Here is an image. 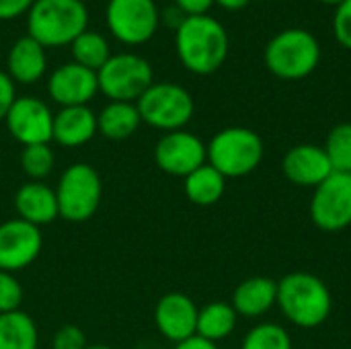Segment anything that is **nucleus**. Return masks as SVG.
Wrapping results in <instances>:
<instances>
[{"mask_svg":"<svg viewBox=\"0 0 351 349\" xmlns=\"http://www.w3.org/2000/svg\"><path fill=\"white\" fill-rule=\"evenodd\" d=\"M177 58L185 70L197 76L214 74L228 58L230 39L224 25L210 14L185 16L175 29Z\"/></svg>","mask_w":351,"mask_h":349,"instance_id":"1","label":"nucleus"},{"mask_svg":"<svg viewBox=\"0 0 351 349\" xmlns=\"http://www.w3.org/2000/svg\"><path fill=\"white\" fill-rule=\"evenodd\" d=\"M282 315L300 329L321 327L333 309L329 286L315 274L292 272L278 282V302Z\"/></svg>","mask_w":351,"mask_h":349,"instance_id":"2","label":"nucleus"},{"mask_svg":"<svg viewBox=\"0 0 351 349\" xmlns=\"http://www.w3.org/2000/svg\"><path fill=\"white\" fill-rule=\"evenodd\" d=\"M88 27L82 0H35L27 12V35L49 47H66Z\"/></svg>","mask_w":351,"mask_h":349,"instance_id":"3","label":"nucleus"},{"mask_svg":"<svg viewBox=\"0 0 351 349\" xmlns=\"http://www.w3.org/2000/svg\"><path fill=\"white\" fill-rule=\"evenodd\" d=\"M263 62L280 80H302L319 68L321 43L311 31L290 27L267 41Z\"/></svg>","mask_w":351,"mask_h":349,"instance_id":"4","label":"nucleus"},{"mask_svg":"<svg viewBox=\"0 0 351 349\" xmlns=\"http://www.w3.org/2000/svg\"><path fill=\"white\" fill-rule=\"evenodd\" d=\"M263 140L261 136L243 125H230L214 134L208 144V165H212L226 179L247 177L263 160Z\"/></svg>","mask_w":351,"mask_h":349,"instance_id":"5","label":"nucleus"},{"mask_svg":"<svg viewBox=\"0 0 351 349\" xmlns=\"http://www.w3.org/2000/svg\"><path fill=\"white\" fill-rule=\"evenodd\" d=\"M136 107L142 123H148L165 134L185 130L195 113L191 93L177 82H154L136 101Z\"/></svg>","mask_w":351,"mask_h":349,"instance_id":"6","label":"nucleus"},{"mask_svg":"<svg viewBox=\"0 0 351 349\" xmlns=\"http://www.w3.org/2000/svg\"><path fill=\"white\" fill-rule=\"evenodd\" d=\"M60 218L68 222H86L90 220L103 197V183L101 175L88 163H74L70 165L56 187Z\"/></svg>","mask_w":351,"mask_h":349,"instance_id":"7","label":"nucleus"},{"mask_svg":"<svg viewBox=\"0 0 351 349\" xmlns=\"http://www.w3.org/2000/svg\"><path fill=\"white\" fill-rule=\"evenodd\" d=\"M99 91L109 101L136 103L152 84L154 72L148 60L138 53L123 51L111 53V58L97 72Z\"/></svg>","mask_w":351,"mask_h":349,"instance_id":"8","label":"nucleus"},{"mask_svg":"<svg viewBox=\"0 0 351 349\" xmlns=\"http://www.w3.org/2000/svg\"><path fill=\"white\" fill-rule=\"evenodd\" d=\"M109 33L123 45L148 43L160 25V10L154 0H109L105 8Z\"/></svg>","mask_w":351,"mask_h":349,"instance_id":"9","label":"nucleus"},{"mask_svg":"<svg viewBox=\"0 0 351 349\" xmlns=\"http://www.w3.org/2000/svg\"><path fill=\"white\" fill-rule=\"evenodd\" d=\"M311 220L323 232H341L351 226V173H331L315 187Z\"/></svg>","mask_w":351,"mask_h":349,"instance_id":"10","label":"nucleus"},{"mask_svg":"<svg viewBox=\"0 0 351 349\" xmlns=\"http://www.w3.org/2000/svg\"><path fill=\"white\" fill-rule=\"evenodd\" d=\"M156 167L171 177H187L208 163V146L187 130L167 132L154 146Z\"/></svg>","mask_w":351,"mask_h":349,"instance_id":"11","label":"nucleus"},{"mask_svg":"<svg viewBox=\"0 0 351 349\" xmlns=\"http://www.w3.org/2000/svg\"><path fill=\"white\" fill-rule=\"evenodd\" d=\"M8 134L23 146L49 144L53 134V113L37 97H16L4 117Z\"/></svg>","mask_w":351,"mask_h":349,"instance_id":"12","label":"nucleus"},{"mask_svg":"<svg viewBox=\"0 0 351 349\" xmlns=\"http://www.w3.org/2000/svg\"><path fill=\"white\" fill-rule=\"evenodd\" d=\"M43 249V234L39 226H33L21 218H12L0 224V269L23 272L35 263Z\"/></svg>","mask_w":351,"mask_h":349,"instance_id":"13","label":"nucleus"},{"mask_svg":"<svg viewBox=\"0 0 351 349\" xmlns=\"http://www.w3.org/2000/svg\"><path fill=\"white\" fill-rule=\"evenodd\" d=\"M47 93L60 107L88 105L99 93L97 72L88 70L76 62L58 66L47 80Z\"/></svg>","mask_w":351,"mask_h":349,"instance_id":"14","label":"nucleus"},{"mask_svg":"<svg viewBox=\"0 0 351 349\" xmlns=\"http://www.w3.org/2000/svg\"><path fill=\"white\" fill-rule=\"evenodd\" d=\"M197 313L193 298L183 292H169L154 306V325L165 339L181 344L197 333Z\"/></svg>","mask_w":351,"mask_h":349,"instance_id":"15","label":"nucleus"},{"mask_svg":"<svg viewBox=\"0 0 351 349\" xmlns=\"http://www.w3.org/2000/svg\"><path fill=\"white\" fill-rule=\"evenodd\" d=\"M282 171L290 183L313 189L335 173L325 148L317 144H298L290 148L282 158Z\"/></svg>","mask_w":351,"mask_h":349,"instance_id":"16","label":"nucleus"},{"mask_svg":"<svg viewBox=\"0 0 351 349\" xmlns=\"http://www.w3.org/2000/svg\"><path fill=\"white\" fill-rule=\"evenodd\" d=\"M14 210L21 220L39 228L60 218L56 189L43 181H29L21 185L14 193Z\"/></svg>","mask_w":351,"mask_h":349,"instance_id":"17","label":"nucleus"},{"mask_svg":"<svg viewBox=\"0 0 351 349\" xmlns=\"http://www.w3.org/2000/svg\"><path fill=\"white\" fill-rule=\"evenodd\" d=\"M97 113L88 105L62 107L53 113L51 140L64 148H78L88 144L97 136Z\"/></svg>","mask_w":351,"mask_h":349,"instance_id":"18","label":"nucleus"},{"mask_svg":"<svg viewBox=\"0 0 351 349\" xmlns=\"http://www.w3.org/2000/svg\"><path fill=\"white\" fill-rule=\"evenodd\" d=\"M47 72V53L33 37H19L6 56V74L16 84H35Z\"/></svg>","mask_w":351,"mask_h":349,"instance_id":"19","label":"nucleus"},{"mask_svg":"<svg viewBox=\"0 0 351 349\" xmlns=\"http://www.w3.org/2000/svg\"><path fill=\"white\" fill-rule=\"evenodd\" d=\"M278 302V282L265 276L243 280L232 292V309L239 317L257 319L269 313Z\"/></svg>","mask_w":351,"mask_h":349,"instance_id":"20","label":"nucleus"},{"mask_svg":"<svg viewBox=\"0 0 351 349\" xmlns=\"http://www.w3.org/2000/svg\"><path fill=\"white\" fill-rule=\"evenodd\" d=\"M140 123H142V119H140L136 103L111 101L97 115L99 134L113 142H121V140H128L130 136H134L138 132Z\"/></svg>","mask_w":351,"mask_h":349,"instance_id":"21","label":"nucleus"},{"mask_svg":"<svg viewBox=\"0 0 351 349\" xmlns=\"http://www.w3.org/2000/svg\"><path fill=\"white\" fill-rule=\"evenodd\" d=\"M183 189L191 204L208 208L222 200V195L226 191V177L222 173H218L212 165L206 163L204 167L195 169L193 173H189L185 177Z\"/></svg>","mask_w":351,"mask_h":349,"instance_id":"22","label":"nucleus"},{"mask_svg":"<svg viewBox=\"0 0 351 349\" xmlns=\"http://www.w3.org/2000/svg\"><path fill=\"white\" fill-rule=\"evenodd\" d=\"M239 315L230 302H210L197 313V333L199 337L216 344L230 337L237 329Z\"/></svg>","mask_w":351,"mask_h":349,"instance_id":"23","label":"nucleus"},{"mask_svg":"<svg viewBox=\"0 0 351 349\" xmlns=\"http://www.w3.org/2000/svg\"><path fill=\"white\" fill-rule=\"evenodd\" d=\"M39 331L35 321L23 313H4L0 315V349H37Z\"/></svg>","mask_w":351,"mask_h":349,"instance_id":"24","label":"nucleus"},{"mask_svg":"<svg viewBox=\"0 0 351 349\" xmlns=\"http://www.w3.org/2000/svg\"><path fill=\"white\" fill-rule=\"evenodd\" d=\"M70 51H72V62H76L88 70H95V72H99L103 68V64L111 58L109 41L101 33L88 31V29L72 41Z\"/></svg>","mask_w":351,"mask_h":349,"instance_id":"25","label":"nucleus"},{"mask_svg":"<svg viewBox=\"0 0 351 349\" xmlns=\"http://www.w3.org/2000/svg\"><path fill=\"white\" fill-rule=\"evenodd\" d=\"M241 349H292V337L278 323H259L245 335Z\"/></svg>","mask_w":351,"mask_h":349,"instance_id":"26","label":"nucleus"},{"mask_svg":"<svg viewBox=\"0 0 351 349\" xmlns=\"http://www.w3.org/2000/svg\"><path fill=\"white\" fill-rule=\"evenodd\" d=\"M323 148L335 173H351V123L335 125Z\"/></svg>","mask_w":351,"mask_h":349,"instance_id":"27","label":"nucleus"},{"mask_svg":"<svg viewBox=\"0 0 351 349\" xmlns=\"http://www.w3.org/2000/svg\"><path fill=\"white\" fill-rule=\"evenodd\" d=\"M56 165V154L49 144H33L23 146L21 152V167L29 181H43Z\"/></svg>","mask_w":351,"mask_h":349,"instance_id":"28","label":"nucleus"},{"mask_svg":"<svg viewBox=\"0 0 351 349\" xmlns=\"http://www.w3.org/2000/svg\"><path fill=\"white\" fill-rule=\"evenodd\" d=\"M23 304V286L10 272L0 269V315L21 311Z\"/></svg>","mask_w":351,"mask_h":349,"instance_id":"29","label":"nucleus"},{"mask_svg":"<svg viewBox=\"0 0 351 349\" xmlns=\"http://www.w3.org/2000/svg\"><path fill=\"white\" fill-rule=\"evenodd\" d=\"M333 35L337 43L346 49H351V0L341 2L333 14Z\"/></svg>","mask_w":351,"mask_h":349,"instance_id":"30","label":"nucleus"},{"mask_svg":"<svg viewBox=\"0 0 351 349\" xmlns=\"http://www.w3.org/2000/svg\"><path fill=\"white\" fill-rule=\"evenodd\" d=\"M88 346L86 337L80 327L76 325H64L56 331L51 348L53 349H84Z\"/></svg>","mask_w":351,"mask_h":349,"instance_id":"31","label":"nucleus"},{"mask_svg":"<svg viewBox=\"0 0 351 349\" xmlns=\"http://www.w3.org/2000/svg\"><path fill=\"white\" fill-rule=\"evenodd\" d=\"M16 101V88L12 78L0 70V121H4L6 113L10 111L12 103Z\"/></svg>","mask_w":351,"mask_h":349,"instance_id":"32","label":"nucleus"},{"mask_svg":"<svg viewBox=\"0 0 351 349\" xmlns=\"http://www.w3.org/2000/svg\"><path fill=\"white\" fill-rule=\"evenodd\" d=\"M35 0H0V21H12L29 12Z\"/></svg>","mask_w":351,"mask_h":349,"instance_id":"33","label":"nucleus"},{"mask_svg":"<svg viewBox=\"0 0 351 349\" xmlns=\"http://www.w3.org/2000/svg\"><path fill=\"white\" fill-rule=\"evenodd\" d=\"M214 0H175V6L185 14V16H195V14H208L212 8Z\"/></svg>","mask_w":351,"mask_h":349,"instance_id":"34","label":"nucleus"},{"mask_svg":"<svg viewBox=\"0 0 351 349\" xmlns=\"http://www.w3.org/2000/svg\"><path fill=\"white\" fill-rule=\"evenodd\" d=\"M173 349H218V348H216V344H212V341H208V339H204V337H199V335H193V337H189V339H185V341H181V344H175V348Z\"/></svg>","mask_w":351,"mask_h":349,"instance_id":"35","label":"nucleus"},{"mask_svg":"<svg viewBox=\"0 0 351 349\" xmlns=\"http://www.w3.org/2000/svg\"><path fill=\"white\" fill-rule=\"evenodd\" d=\"M160 19H162V21H165V23H167L169 27L177 29V27H179V25H181L183 21H185V14H183V12H181V10H179V8H177L175 4H173L171 8H167V10H165V14H162Z\"/></svg>","mask_w":351,"mask_h":349,"instance_id":"36","label":"nucleus"},{"mask_svg":"<svg viewBox=\"0 0 351 349\" xmlns=\"http://www.w3.org/2000/svg\"><path fill=\"white\" fill-rule=\"evenodd\" d=\"M251 0H214V4L222 6L224 10H241L249 4Z\"/></svg>","mask_w":351,"mask_h":349,"instance_id":"37","label":"nucleus"},{"mask_svg":"<svg viewBox=\"0 0 351 349\" xmlns=\"http://www.w3.org/2000/svg\"><path fill=\"white\" fill-rule=\"evenodd\" d=\"M319 2H323V4H329V6H335V8H337V6H339L341 2H346V0H319Z\"/></svg>","mask_w":351,"mask_h":349,"instance_id":"38","label":"nucleus"},{"mask_svg":"<svg viewBox=\"0 0 351 349\" xmlns=\"http://www.w3.org/2000/svg\"><path fill=\"white\" fill-rule=\"evenodd\" d=\"M84 349H113L111 346H103V344H95V346H86Z\"/></svg>","mask_w":351,"mask_h":349,"instance_id":"39","label":"nucleus"}]
</instances>
